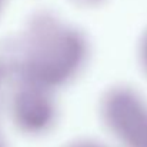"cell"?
I'll use <instances>...</instances> for the list:
<instances>
[{"label": "cell", "instance_id": "obj_1", "mask_svg": "<svg viewBox=\"0 0 147 147\" xmlns=\"http://www.w3.org/2000/svg\"><path fill=\"white\" fill-rule=\"evenodd\" d=\"M87 57L83 33L50 13H39L26 37L24 82L47 90L59 89L80 73Z\"/></svg>", "mask_w": 147, "mask_h": 147}, {"label": "cell", "instance_id": "obj_2", "mask_svg": "<svg viewBox=\"0 0 147 147\" xmlns=\"http://www.w3.org/2000/svg\"><path fill=\"white\" fill-rule=\"evenodd\" d=\"M100 114L124 147H147V103L133 89L117 86L104 93Z\"/></svg>", "mask_w": 147, "mask_h": 147}, {"label": "cell", "instance_id": "obj_3", "mask_svg": "<svg viewBox=\"0 0 147 147\" xmlns=\"http://www.w3.org/2000/svg\"><path fill=\"white\" fill-rule=\"evenodd\" d=\"M14 110L22 129L37 136L49 131L57 116V109L50 90L26 82L16 96Z\"/></svg>", "mask_w": 147, "mask_h": 147}, {"label": "cell", "instance_id": "obj_4", "mask_svg": "<svg viewBox=\"0 0 147 147\" xmlns=\"http://www.w3.org/2000/svg\"><path fill=\"white\" fill-rule=\"evenodd\" d=\"M140 57H142V63H143V67L146 69L147 71V32L143 37V42H142V46H140Z\"/></svg>", "mask_w": 147, "mask_h": 147}, {"label": "cell", "instance_id": "obj_5", "mask_svg": "<svg viewBox=\"0 0 147 147\" xmlns=\"http://www.w3.org/2000/svg\"><path fill=\"white\" fill-rule=\"evenodd\" d=\"M77 1L86 3V4H93V3H98V1H101V0H77Z\"/></svg>", "mask_w": 147, "mask_h": 147}]
</instances>
